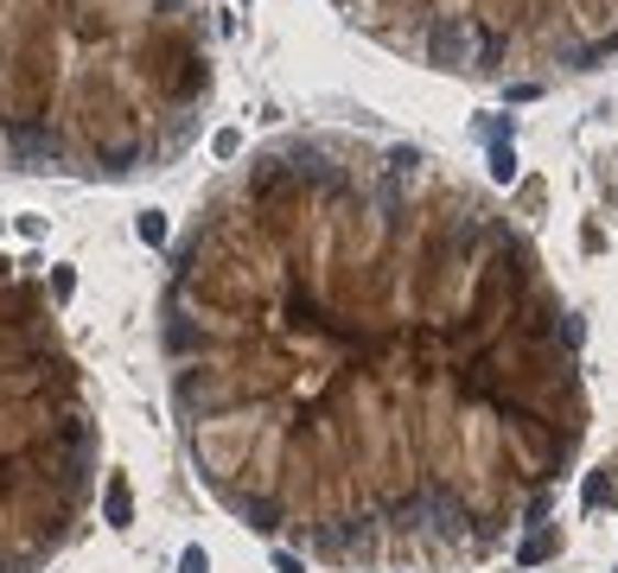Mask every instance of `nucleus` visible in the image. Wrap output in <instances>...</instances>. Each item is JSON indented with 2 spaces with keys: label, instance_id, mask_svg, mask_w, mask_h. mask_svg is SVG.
I'll list each match as a JSON object with an SVG mask.
<instances>
[{
  "label": "nucleus",
  "instance_id": "nucleus-1",
  "mask_svg": "<svg viewBox=\"0 0 618 573\" xmlns=\"http://www.w3.org/2000/svg\"><path fill=\"white\" fill-rule=\"evenodd\" d=\"M421 147L287 134L198 205L159 287L191 472L319 568L421 573L542 522L587 433L581 326Z\"/></svg>",
  "mask_w": 618,
  "mask_h": 573
},
{
  "label": "nucleus",
  "instance_id": "nucleus-2",
  "mask_svg": "<svg viewBox=\"0 0 618 573\" xmlns=\"http://www.w3.org/2000/svg\"><path fill=\"white\" fill-rule=\"evenodd\" d=\"M211 0H0V166L134 179L211 102Z\"/></svg>",
  "mask_w": 618,
  "mask_h": 573
},
{
  "label": "nucleus",
  "instance_id": "nucleus-3",
  "mask_svg": "<svg viewBox=\"0 0 618 573\" xmlns=\"http://www.w3.org/2000/svg\"><path fill=\"white\" fill-rule=\"evenodd\" d=\"M102 421L52 287L0 255V573H45L84 536Z\"/></svg>",
  "mask_w": 618,
  "mask_h": 573
},
{
  "label": "nucleus",
  "instance_id": "nucleus-4",
  "mask_svg": "<svg viewBox=\"0 0 618 573\" xmlns=\"http://www.w3.org/2000/svg\"><path fill=\"white\" fill-rule=\"evenodd\" d=\"M421 58H428L433 70H446V77L472 70V58H478V38H472V26H465V13H433L428 32H421Z\"/></svg>",
  "mask_w": 618,
  "mask_h": 573
},
{
  "label": "nucleus",
  "instance_id": "nucleus-5",
  "mask_svg": "<svg viewBox=\"0 0 618 573\" xmlns=\"http://www.w3.org/2000/svg\"><path fill=\"white\" fill-rule=\"evenodd\" d=\"M613 497H618V465H593V472H587V491H581V504H587V510H606Z\"/></svg>",
  "mask_w": 618,
  "mask_h": 573
},
{
  "label": "nucleus",
  "instance_id": "nucleus-6",
  "mask_svg": "<svg viewBox=\"0 0 618 573\" xmlns=\"http://www.w3.org/2000/svg\"><path fill=\"white\" fill-rule=\"evenodd\" d=\"M561 554V529H536L523 548H517V568H542V561H555Z\"/></svg>",
  "mask_w": 618,
  "mask_h": 573
},
{
  "label": "nucleus",
  "instance_id": "nucleus-7",
  "mask_svg": "<svg viewBox=\"0 0 618 573\" xmlns=\"http://www.w3.org/2000/svg\"><path fill=\"white\" fill-rule=\"evenodd\" d=\"M492 179H517V141H492Z\"/></svg>",
  "mask_w": 618,
  "mask_h": 573
},
{
  "label": "nucleus",
  "instance_id": "nucleus-8",
  "mask_svg": "<svg viewBox=\"0 0 618 573\" xmlns=\"http://www.w3.org/2000/svg\"><path fill=\"white\" fill-rule=\"evenodd\" d=\"M134 230H141V242H147V249H154V242H166V211H141V223H134Z\"/></svg>",
  "mask_w": 618,
  "mask_h": 573
},
{
  "label": "nucleus",
  "instance_id": "nucleus-9",
  "mask_svg": "<svg viewBox=\"0 0 618 573\" xmlns=\"http://www.w3.org/2000/svg\"><path fill=\"white\" fill-rule=\"evenodd\" d=\"M109 522H115V529L128 522V484L122 478H109Z\"/></svg>",
  "mask_w": 618,
  "mask_h": 573
},
{
  "label": "nucleus",
  "instance_id": "nucleus-10",
  "mask_svg": "<svg viewBox=\"0 0 618 573\" xmlns=\"http://www.w3.org/2000/svg\"><path fill=\"white\" fill-rule=\"evenodd\" d=\"M211 153H217V159H236V153H243V134H236V128H223V134L211 141Z\"/></svg>",
  "mask_w": 618,
  "mask_h": 573
},
{
  "label": "nucleus",
  "instance_id": "nucleus-11",
  "mask_svg": "<svg viewBox=\"0 0 618 573\" xmlns=\"http://www.w3.org/2000/svg\"><path fill=\"white\" fill-rule=\"evenodd\" d=\"M45 287H52V300H70V287H77V280H70V268H52Z\"/></svg>",
  "mask_w": 618,
  "mask_h": 573
},
{
  "label": "nucleus",
  "instance_id": "nucleus-12",
  "mask_svg": "<svg viewBox=\"0 0 618 573\" xmlns=\"http://www.w3.org/2000/svg\"><path fill=\"white\" fill-rule=\"evenodd\" d=\"M179 573H211V561H205V548H186V561H179Z\"/></svg>",
  "mask_w": 618,
  "mask_h": 573
},
{
  "label": "nucleus",
  "instance_id": "nucleus-13",
  "mask_svg": "<svg viewBox=\"0 0 618 573\" xmlns=\"http://www.w3.org/2000/svg\"><path fill=\"white\" fill-rule=\"evenodd\" d=\"M243 7H249V0H243Z\"/></svg>",
  "mask_w": 618,
  "mask_h": 573
}]
</instances>
